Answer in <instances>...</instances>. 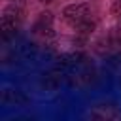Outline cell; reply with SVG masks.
I'll return each mask as SVG.
<instances>
[{
	"instance_id": "cell-4",
	"label": "cell",
	"mask_w": 121,
	"mask_h": 121,
	"mask_svg": "<svg viewBox=\"0 0 121 121\" xmlns=\"http://www.w3.org/2000/svg\"><path fill=\"white\" fill-rule=\"evenodd\" d=\"M38 2H40V4H51L53 0H38Z\"/></svg>"
},
{
	"instance_id": "cell-3",
	"label": "cell",
	"mask_w": 121,
	"mask_h": 121,
	"mask_svg": "<svg viewBox=\"0 0 121 121\" xmlns=\"http://www.w3.org/2000/svg\"><path fill=\"white\" fill-rule=\"evenodd\" d=\"M110 40H112L113 45L121 47V25H117L115 28H112V32H110Z\"/></svg>"
},
{
	"instance_id": "cell-1",
	"label": "cell",
	"mask_w": 121,
	"mask_h": 121,
	"mask_svg": "<svg viewBox=\"0 0 121 121\" xmlns=\"http://www.w3.org/2000/svg\"><path fill=\"white\" fill-rule=\"evenodd\" d=\"M62 19L72 26H79L81 23L91 19V6L87 2H79V4H70L62 9Z\"/></svg>"
},
{
	"instance_id": "cell-2",
	"label": "cell",
	"mask_w": 121,
	"mask_h": 121,
	"mask_svg": "<svg viewBox=\"0 0 121 121\" xmlns=\"http://www.w3.org/2000/svg\"><path fill=\"white\" fill-rule=\"evenodd\" d=\"M51 25H53V15L51 13H40L38 21L34 23V30L36 32H49L51 30Z\"/></svg>"
}]
</instances>
